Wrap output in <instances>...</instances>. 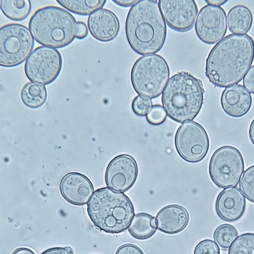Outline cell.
<instances>
[{"mask_svg": "<svg viewBox=\"0 0 254 254\" xmlns=\"http://www.w3.org/2000/svg\"><path fill=\"white\" fill-rule=\"evenodd\" d=\"M254 60V40L248 34H231L211 50L205 75L214 86L227 87L240 82Z\"/></svg>", "mask_w": 254, "mask_h": 254, "instance_id": "obj_1", "label": "cell"}, {"mask_svg": "<svg viewBox=\"0 0 254 254\" xmlns=\"http://www.w3.org/2000/svg\"><path fill=\"white\" fill-rule=\"evenodd\" d=\"M125 30L128 44L135 53L146 56L159 52L165 43L167 29L157 1L141 0L131 6Z\"/></svg>", "mask_w": 254, "mask_h": 254, "instance_id": "obj_2", "label": "cell"}, {"mask_svg": "<svg viewBox=\"0 0 254 254\" xmlns=\"http://www.w3.org/2000/svg\"><path fill=\"white\" fill-rule=\"evenodd\" d=\"M204 92L200 79L188 72H178L169 79L162 92L163 107L175 122L191 121L201 109Z\"/></svg>", "mask_w": 254, "mask_h": 254, "instance_id": "obj_3", "label": "cell"}, {"mask_svg": "<svg viewBox=\"0 0 254 254\" xmlns=\"http://www.w3.org/2000/svg\"><path fill=\"white\" fill-rule=\"evenodd\" d=\"M88 215L94 226L104 232L119 234L128 229L134 210L124 193L109 188L97 190L87 203Z\"/></svg>", "mask_w": 254, "mask_h": 254, "instance_id": "obj_4", "label": "cell"}, {"mask_svg": "<svg viewBox=\"0 0 254 254\" xmlns=\"http://www.w3.org/2000/svg\"><path fill=\"white\" fill-rule=\"evenodd\" d=\"M77 21L67 10L55 6L37 10L31 17L29 28L37 42L44 46L63 48L74 40Z\"/></svg>", "mask_w": 254, "mask_h": 254, "instance_id": "obj_5", "label": "cell"}, {"mask_svg": "<svg viewBox=\"0 0 254 254\" xmlns=\"http://www.w3.org/2000/svg\"><path fill=\"white\" fill-rule=\"evenodd\" d=\"M166 60L157 54L143 56L134 63L130 73L132 87L139 95L152 99L164 90L169 78Z\"/></svg>", "mask_w": 254, "mask_h": 254, "instance_id": "obj_6", "label": "cell"}, {"mask_svg": "<svg viewBox=\"0 0 254 254\" xmlns=\"http://www.w3.org/2000/svg\"><path fill=\"white\" fill-rule=\"evenodd\" d=\"M34 39L26 26L18 23L5 24L0 29V65L18 66L33 52Z\"/></svg>", "mask_w": 254, "mask_h": 254, "instance_id": "obj_7", "label": "cell"}, {"mask_svg": "<svg viewBox=\"0 0 254 254\" xmlns=\"http://www.w3.org/2000/svg\"><path fill=\"white\" fill-rule=\"evenodd\" d=\"M245 168L242 154L236 147L225 145L217 149L212 155L208 167L210 178L218 187H236Z\"/></svg>", "mask_w": 254, "mask_h": 254, "instance_id": "obj_8", "label": "cell"}, {"mask_svg": "<svg viewBox=\"0 0 254 254\" xmlns=\"http://www.w3.org/2000/svg\"><path fill=\"white\" fill-rule=\"evenodd\" d=\"M62 66V57L57 49L41 46L26 60L24 72L30 81L45 85L57 78Z\"/></svg>", "mask_w": 254, "mask_h": 254, "instance_id": "obj_9", "label": "cell"}, {"mask_svg": "<svg viewBox=\"0 0 254 254\" xmlns=\"http://www.w3.org/2000/svg\"><path fill=\"white\" fill-rule=\"evenodd\" d=\"M176 150L180 156L190 163L201 161L209 148V139L204 127L198 123H184L178 128L175 137Z\"/></svg>", "mask_w": 254, "mask_h": 254, "instance_id": "obj_10", "label": "cell"}, {"mask_svg": "<svg viewBox=\"0 0 254 254\" xmlns=\"http://www.w3.org/2000/svg\"><path fill=\"white\" fill-rule=\"evenodd\" d=\"M198 38L212 45L221 41L227 30L226 14L220 6L206 5L198 12L195 24Z\"/></svg>", "mask_w": 254, "mask_h": 254, "instance_id": "obj_11", "label": "cell"}, {"mask_svg": "<svg viewBox=\"0 0 254 254\" xmlns=\"http://www.w3.org/2000/svg\"><path fill=\"white\" fill-rule=\"evenodd\" d=\"M138 167L131 156L123 154L114 157L108 164L105 174L108 188L117 192H124L135 183Z\"/></svg>", "mask_w": 254, "mask_h": 254, "instance_id": "obj_12", "label": "cell"}, {"mask_svg": "<svg viewBox=\"0 0 254 254\" xmlns=\"http://www.w3.org/2000/svg\"><path fill=\"white\" fill-rule=\"evenodd\" d=\"M158 5L168 26L180 32L191 29L197 14V6L193 0H160Z\"/></svg>", "mask_w": 254, "mask_h": 254, "instance_id": "obj_13", "label": "cell"}, {"mask_svg": "<svg viewBox=\"0 0 254 254\" xmlns=\"http://www.w3.org/2000/svg\"><path fill=\"white\" fill-rule=\"evenodd\" d=\"M60 190L65 200L78 206L88 203L94 193L91 181L84 175L77 172L65 175L61 181Z\"/></svg>", "mask_w": 254, "mask_h": 254, "instance_id": "obj_14", "label": "cell"}, {"mask_svg": "<svg viewBox=\"0 0 254 254\" xmlns=\"http://www.w3.org/2000/svg\"><path fill=\"white\" fill-rule=\"evenodd\" d=\"M246 198L240 189L236 187L224 189L218 194L215 208L217 214L227 222L238 220L246 209Z\"/></svg>", "mask_w": 254, "mask_h": 254, "instance_id": "obj_15", "label": "cell"}, {"mask_svg": "<svg viewBox=\"0 0 254 254\" xmlns=\"http://www.w3.org/2000/svg\"><path fill=\"white\" fill-rule=\"evenodd\" d=\"M87 26L93 38L104 42L114 40L120 30V23L117 15L106 8L100 9L89 15Z\"/></svg>", "mask_w": 254, "mask_h": 254, "instance_id": "obj_16", "label": "cell"}, {"mask_svg": "<svg viewBox=\"0 0 254 254\" xmlns=\"http://www.w3.org/2000/svg\"><path fill=\"white\" fill-rule=\"evenodd\" d=\"M252 104V98L250 92L238 84L225 88L220 98L223 111L229 116L235 118L246 115Z\"/></svg>", "mask_w": 254, "mask_h": 254, "instance_id": "obj_17", "label": "cell"}, {"mask_svg": "<svg viewBox=\"0 0 254 254\" xmlns=\"http://www.w3.org/2000/svg\"><path fill=\"white\" fill-rule=\"evenodd\" d=\"M156 223L157 229L167 234H175L183 231L187 226L189 215L184 207L169 205L162 208L157 214Z\"/></svg>", "mask_w": 254, "mask_h": 254, "instance_id": "obj_18", "label": "cell"}, {"mask_svg": "<svg viewBox=\"0 0 254 254\" xmlns=\"http://www.w3.org/2000/svg\"><path fill=\"white\" fill-rule=\"evenodd\" d=\"M228 25L230 32L234 34H244L251 29L253 15L250 9L242 4L232 7L228 11Z\"/></svg>", "mask_w": 254, "mask_h": 254, "instance_id": "obj_19", "label": "cell"}, {"mask_svg": "<svg viewBox=\"0 0 254 254\" xmlns=\"http://www.w3.org/2000/svg\"><path fill=\"white\" fill-rule=\"evenodd\" d=\"M157 229L155 218L142 212L134 216L128 228V232L134 238L143 240L153 236Z\"/></svg>", "mask_w": 254, "mask_h": 254, "instance_id": "obj_20", "label": "cell"}, {"mask_svg": "<svg viewBox=\"0 0 254 254\" xmlns=\"http://www.w3.org/2000/svg\"><path fill=\"white\" fill-rule=\"evenodd\" d=\"M20 98L23 104L30 109L42 107L48 98L47 90L43 84L31 81L26 83L21 89Z\"/></svg>", "mask_w": 254, "mask_h": 254, "instance_id": "obj_21", "label": "cell"}, {"mask_svg": "<svg viewBox=\"0 0 254 254\" xmlns=\"http://www.w3.org/2000/svg\"><path fill=\"white\" fill-rule=\"evenodd\" d=\"M0 9L7 18L16 21L25 19L31 10L29 0H0Z\"/></svg>", "mask_w": 254, "mask_h": 254, "instance_id": "obj_22", "label": "cell"}, {"mask_svg": "<svg viewBox=\"0 0 254 254\" xmlns=\"http://www.w3.org/2000/svg\"><path fill=\"white\" fill-rule=\"evenodd\" d=\"M57 2L67 10L80 15H89L101 9L106 2L103 0H57Z\"/></svg>", "mask_w": 254, "mask_h": 254, "instance_id": "obj_23", "label": "cell"}, {"mask_svg": "<svg viewBox=\"0 0 254 254\" xmlns=\"http://www.w3.org/2000/svg\"><path fill=\"white\" fill-rule=\"evenodd\" d=\"M238 233L236 229L229 224H223L216 228L213 234L215 242L222 249H229L237 239Z\"/></svg>", "mask_w": 254, "mask_h": 254, "instance_id": "obj_24", "label": "cell"}, {"mask_svg": "<svg viewBox=\"0 0 254 254\" xmlns=\"http://www.w3.org/2000/svg\"><path fill=\"white\" fill-rule=\"evenodd\" d=\"M228 254H254V233L239 236L229 249Z\"/></svg>", "mask_w": 254, "mask_h": 254, "instance_id": "obj_25", "label": "cell"}, {"mask_svg": "<svg viewBox=\"0 0 254 254\" xmlns=\"http://www.w3.org/2000/svg\"><path fill=\"white\" fill-rule=\"evenodd\" d=\"M239 186L245 197L254 203V165L244 171Z\"/></svg>", "mask_w": 254, "mask_h": 254, "instance_id": "obj_26", "label": "cell"}, {"mask_svg": "<svg viewBox=\"0 0 254 254\" xmlns=\"http://www.w3.org/2000/svg\"><path fill=\"white\" fill-rule=\"evenodd\" d=\"M131 107L133 112L136 115L146 116L152 107L151 99L140 95L136 96L132 102Z\"/></svg>", "mask_w": 254, "mask_h": 254, "instance_id": "obj_27", "label": "cell"}, {"mask_svg": "<svg viewBox=\"0 0 254 254\" xmlns=\"http://www.w3.org/2000/svg\"><path fill=\"white\" fill-rule=\"evenodd\" d=\"M167 113L164 108L159 105L152 106L146 116L147 122L152 125H160L163 123L167 118Z\"/></svg>", "mask_w": 254, "mask_h": 254, "instance_id": "obj_28", "label": "cell"}, {"mask_svg": "<svg viewBox=\"0 0 254 254\" xmlns=\"http://www.w3.org/2000/svg\"><path fill=\"white\" fill-rule=\"evenodd\" d=\"M217 244L213 240L205 239L199 242L195 246L193 254H220Z\"/></svg>", "mask_w": 254, "mask_h": 254, "instance_id": "obj_29", "label": "cell"}, {"mask_svg": "<svg viewBox=\"0 0 254 254\" xmlns=\"http://www.w3.org/2000/svg\"><path fill=\"white\" fill-rule=\"evenodd\" d=\"M243 84L247 90L254 94V65L250 68L244 77Z\"/></svg>", "mask_w": 254, "mask_h": 254, "instance_id": "obj_30", "label": "cell"}, {"mask_svg": "<svg viewBox=\"0 0 254 254\" xmlns=\"http://www.w3.org/2000/svg\"><path fill=\"white\" fill-rule=\"evenodd\" d=\"M115 254H144V253L137 246L131 244H126L120 246L117 249Z\"/></svg>", "mask_w": 254, "mask_h": 254, "instance_id": "obj_31", "label": "cell"}, {"mask_svg": "<svg viewBox=\"0 0 254 254\" xmlns=\"http://www.w3.org/2000/svg\"><path fill=\"white\" fill-rule=\"evenodd\" d=\"M40 254H74L70 247H53L45 250Z\"/></svg>", "mask_w": 254, "mask_h": 254, "instance_id": "obj_32", "label": "cell"}, {"mask_svg": "<svg viewBox=\"0 0 254 254\" xmlns=\"http://www.w3.org/2000/svg\"><path fill=\"white\" fill-rule=\"evenodd\" d=\"M88 33V29L86 24L82 21H77L75 38L82 40L87 36Z\"/></svg>", "mask_w": 254, "mask_h": 254, "instance_id": "obj_33", "label": "cell"}, {"mask_svg": "<svg viewBox=\"0 0 254 254\" xmlns=\"http://www.w3.org/2000/svg\"><path fill=\"white\" fill-rule=\"evenodd\" d=\"M139 0H113L112 1L116 4L123 7L132 6Z\"/></svg>", "mask_w": 254, "mask_h": 254, "instance_id": "obj_34", "label": "cell"}, {"mask_svg": "<svg viewBox=\"0 0 254 254\" xmlns=\"http://www.w3.org/2000/svg\"><path fill=\"white\" fill-rule=\"evenodd\" d=\"M11 254H35V253L27 248L22 247L16 249Z\"/></svg>", "mask_w": 254, "mask_h": 254, "instance_id": "obj_35", "label": "cell"}, {"mask_svg": "<svg viewBox=\"0 0 254 254\" xmlns=\"http://www.w3.org/2000/svg\"><path fill=\"white\" fill-rule=\"evenodd\" d=\"M205 1L208 4L213 6H220L224 4L228 0H207Z\"/></svg>", "mask_w": 254, "mask_h": 254, "instance_id": "obj_36", "label": "cell"}, {"mask_svg": "<svg viewBox=\"0 0 254 254\" xmlns=\"http://www.w3.org/2000/svg\"><path fill=\"white\" fill-rule=\"evenodd\" d=\"M249 137L251 142L254 145V119L252 121L249 130Z\"/></svg>", "mask_w": 254, "mask_h": 254, "instance_id": "obj_37", "label": "cell"}]
</instances>
